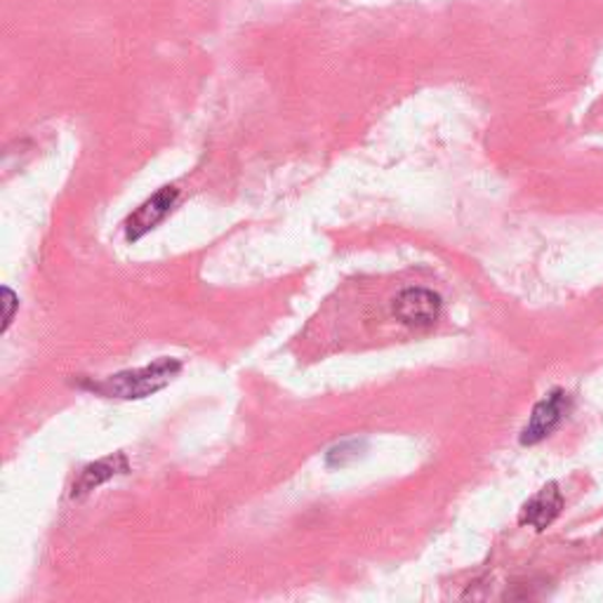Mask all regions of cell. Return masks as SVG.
<instances>
[{
	"label": "cell",
	"mask_w": 603,
	"mask_h": 603,
	"mask_svg": "<svg viewBox=\"0 0 603 603\" xmlns=\"http://www.w3.org/2000/svg\"><path fill=\"white\" fill-rule=\"evenodd\" d=\"M569 408H571V398L561 389L552 392L547 398H542L533 408L528 425L524 427V432H521V444L535 446L542 438H547L561 425V419L566 417Z\"/></svg>",
	"instance_id": "3957f363"
},
{
	"label": "cell",
	"mask_w": 603,
	"mask_h": 603,
	"mask_svg": "<svg viewBox=\"0 0 603 603\" xmlns=\"http://www.w3.org/2000/svg\"><path fill=\"white\" fill-rule=\"evenodd\" d=\"M364 448H366L364 441H345V444H339V446L328 451V455H326L328 467H347V465H352L354 459H358V455Z\"/></svg>",
	"instance_id": "52a82bcc"
},
{
	"label": "cell",
	"mask_w": 603,
	"mask_h": 603,
	"mask_svg": "<svg viewBox=\"0 0 603 603\" xmlns=\"http://www.w3.org/2000/svg\"><path fill=\"white\" fill-rule=\"evenodd\" d=\"M130 462L123 453H116L109 457H102L92 462V465L83 467V472L78 474V478L73 481L71 488V497L73 500H83L86 495H90L92 491H97L99 486H105L107 481H111L118 474H128Z\"/></svg>",
	"instance_id": "5b68a950"
},
{
	"label": "cell",
	"mask_w": 603,
	"mask_h": 603,
	"mask_svg": "<svg viewBox=\"0 0 603 603\" xmlns=\"http://www.w3.org/2000/svg\"><path fill=\"white\" fill-rule=\"evenodd\" d=\"M182 370V364L177 358L164 356L156 358L154 364L135 368V370H123L116 373L102 382H92L88 385L92 392L102 394L107 398H123V401H139L147 398L160 389H166L170 382Z\"/></svg>",
	"instance_id": "6da1fadb"
},
{
	"label": "cell",
	"mask_w": 603,
	"mask_h": 603,
	"mask_svg": "<svg viewBox=\"0 0 603 603\" xmlns=\"http://www.w3.org/2000/svg\"><path fill=\"white\" fill-rule=\"evenodd\" d=\"M394 316L404 326L429 328L441 316V297L427 288H408L394 299Z\"/></svg>",
	"instance_id": "7a4b0ae2"
},
{
	"label": "cell",
	"mask_w": 603,
	"mask_h": 603,
	"mask_svg": "<svg viewBox=\"0 0 603 603\" xmlns=\"http://www.w3.org/2000/svg\"><path fill=\"white\" fill-rule=\"evenodd\" d=\"M179 198V191L175 187L158 189L151 198H147L142 206H139L128 219H126V238L130 244L147 236L151 229H156L164 219L170 215Z\"/></svg>",
	"instance_id": "277c9868"
},
{
	"label": "cell",
	"mask_w": 603,
	"mask_h": 603,
	"mask_svg": "<svg viewBox=\"0 0 603 603\" xmlns=\"http://www.w3.org/2000/svg\"><path fill=\"white\" fill-rule=\"evenodd\" d=\"M561 510H564V495H561L556 484H547L526 502L524 510H521L518 524L531 526L535 531H545L547 526L554 524Z\"/></svg>",
	"instance_id": "8992f818"
},
{
	"label": "cell",
	"mask_w": 603,
	"mask_h": 603,
	"mask_svg": "<svg viewBox=\"0 0 603 603\" xmlns=\"http://www.w3.org/2000/svg\"><path fill=\"white\" fill-rule=\"evenodd\" d=\"M3 307H6V314H3V333H8V328H10V324H12L14 309L19 307L17 295H14L10 288H3Z\"/></svg>",
	"instance_id": "ba28073f"
}]
</instances>
